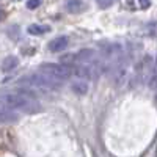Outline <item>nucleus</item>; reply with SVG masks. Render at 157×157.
<instances>
[{
    "label": "nucleus",
    "instance_id": "nucleus-10",
    "mask_svg": "<svg viewBox=\"0 0 157 157\" xmlns=\"http://www.w3.org/2000/svg\"><path fill=\"white\" fill-rule=\"evenodd\" d=\"M49 30H50L49 25H36V24H33V25L29 27V33H32V35H44Z\"/></svg>",
    "mask_w": 157,
    "mask_h": 157
},
{
    "label": "nucleus",
    "instance_id": "nucleus-6",
    "mask_svg": "<svg viewBox=\"0 0 157 157\" xmlns=\"http://www.w3.org/2000/svg\"><path fill=\"white\" fill-rule=\"evenodd\" d=\"M64 8H66L68 13L77 14V13H82L85 10V3H83V0H66Z\"/></svg>",
    "mask_w": 157,
    "mask_h": 157
},
{
    "label": "nucleus",
    "instance_id": "nucleus-9",
    "mask_svg": "<svg viewBox=\"0 0 157 157\" xmlns=\"http://www.w3.org/2000/svg\"><path fill=\"white\" fill-rule=\"evenodd\" d=\"M16 120H17V113L6 105H2V121L6 123V121H16Z\"/></svg>",
    "mask_w": 157,
    "mask_h": 157
},
{
    "label": "nucleus",
    "instance_id": "nucleus-11",
    "mask_svg": "<svg viewBox=\"0 0 157 157\" xmlns=\"http://www.w3.org/2000/svg\"><path fill=\"white\" fill-rule=\"evenodd\" d=\"M148 85L151 90H157V58L154 61V68H152V72H151V77L148 80Z\"/></svg>",
    "mask_w": 157,
    "mask_h": 157
},
{
    "label": "nucleus",
    "instance_id": "nucleus-2",
    "mask_svg": "<svg viewBox=\"0 0 157 157\" xmlns=\"http://www.w3.org/2000/svg\"><path fill=\"white\" fill-rule=\"evenodd\" d=\"M19 86L32 91H39V93H52V91H57L60 88V82L47 77L43 72H38L22 77L19 80Z\"/></svg>",
    "mask_w": 157,
    "mask_h": 157
},
{
    "label": "nucleus",
    "instance_id": "nucleus-12",
    "mask_svg": "<svg viewBox=\"0 0 157 157\" xmlns=\"http://www.w3.org/2000/svg\"><path fill=\"white\" fill-rule=\"evenodd\" d=\"M96 3H98L99 8L105 10V8H110V6L115 3V0H96Z\"/></svg>",
    "mask_w": 157,
    "mask_h": 157
},
{
    "label": "nucleus",
    "instance_id": "nucleus-5",
    "mask_svg": "<svg viewBox=\"0 0 157 157\" xmlns=\"http://www.w3.org/2000/svg\"><path fill=\"white\" fill-rule=\"evenodd\" d=\"M68 47V38L66 36H58L55 39H52L49 43V50L50 52H61Z\"/></svg>",
    "mask_w": 157,
    "mask_h": 157
},
{
    "label": "nucleus",
    "instance_id": "nucleus-7",
    "mask_svg": "<svg viewBox=\"0 0 157 157\" xmlns=\"http://www.w3.org/2000/svg\"><path fill=\"white\" fill-rule=\"evenodd\" d=\"M17 66H19V60H17V57L10 55V57H5L3 61H2V71H3V72L13 71V69H16Z\"/></svg>",
    "mask_w": 157,
    "mask_h": 157
},
{
    "label": "nucleus",
    "instance_id": "nucleus-8",
    "mask_svg": "<svg viewBox=\"0 0 157 157\" xmlns=\"http://www.w3.org/2000/svg\"><path fill=\"white\" fill-rule=\"evenodd\" d=\"M71 90L74 91L75 94L83 96V94H86V93H88L90 86H88V83H86L85 80H74V82L71 83Z\"/></svg>",
    "mask_w": 157,
    "mask_h": 157
},
{
    "label": "nucleus",
    "instance_id": "nucleus-1",
    "mask_svg": "<svg viewBox=\"0 0 157 157\" xmlns=\"http://www.w3.org/2000/svg\"><path fill=\"white\" fill-rule=\"evenodd\" d=\"M2 105H6L13 110H21L25 113H35L41 110L38 101L30 93V90H19L17 93L2 94Z\"/></svg>",
    "mask_w": 157,
    "mask_h": 157
},
{
    "label": "nucleus",
    "instance_id": "nucleus-4",
    "mask_svg": "<svg viewBox=\"0 0 157 157\" xmlns=\"http://www.w3.org/2000/svg\"><path fill=\"white\" fill-rule=\"evenodd\" d=\"M71 61L72 64H88L96 61V52L93 49H82L77 54H72L71 58H64V61Z\"/></svg>",
    "mask_w": 157,
    "mask_h": 157
},
{
    "label": "nucleus",
    "instance_id": "nucleus-13",
    "mask_svg": "<svg viewBox=\"0 0 157 157\" xmlns=\"http://www.w3.org/2000/svg\"><path fill=\"white\" fill-rule=\"evenodd\" d=\"M39 5H41V0H29V2H27V8L29 10H35Z\"/></svg>",
    "mask_w": 157,
    "mask_h": 157
},
{
    "label": "nucleus",
    "instance_id": "nucleus-3",
    "mask_svg": "<svg viewBox=\"0 0 157 157\" xmlns=\"http://www.w3.org/2000/svg\"><path fill=\"white\" fill-rule=\"evenodd\" d=\"M38 71L46 74L50 78H54L57 82L66 80V78H69V75L72 74V69L68 64H58V63H43Z\"/></svg>",
    "mask_w": 157,
    "mask_h": 157
},
{
    "label": "nucleus",
    "instance_id": "nucleus-14",
    "mask_svg": "<svg viewBox=\"0 0 157 157\" xmlns=\"http://www.w3.org/2000/svg\"><path fill=\"white\" fill-rule=\"evenodd\" d=\"M137 2L140 3V8H143V10L149 8V5H151V0H137Z\"/></svg>",
    "mask_w": 157,
    "mask_h": 157
}]
</instances>
